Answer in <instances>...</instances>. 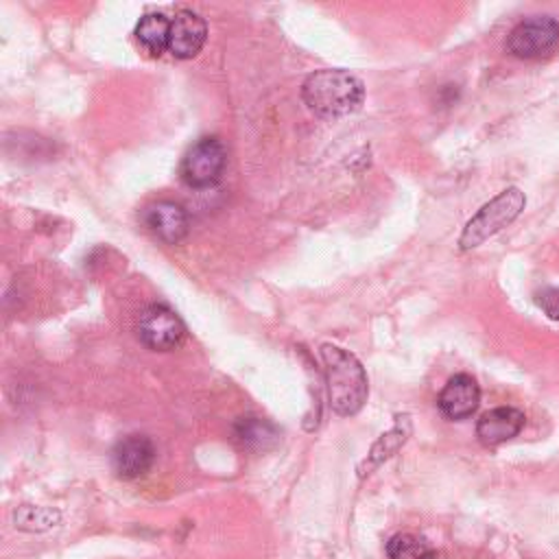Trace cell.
Returning <instances> with one entry per match:
<instances>
[{
	"label": "cell",
	"instance_id": "obj_8",
	"mask_svg": "<svg viewBox=\"0 0 559 559\" xmlns=\"http://www.w3.org/2000/svg\"><path fill=\"white\" fill-rule=\"evenodd\" d=\"M155 461V445L146 435H129L111 450V465L120 478L144 476Z\"/></svg>",
	"mask_w": 559,
	"mask_h": 559
},
{
	"label": "cell",
	"instance_id": "obj_6",
	"mask_svg": "<svg viewBox=\"0 0 559 559\" xmlns=\"http://www.w3.org/2000/svg\"><path fill=\"white\" fill-rule=\"evenodd\" d=\"M138 336L148 349L168 352L183 341L186 325L173 308L164 304H151L140 314Z\"/></svg>",
	"mask_w": 559,
	"mask_h": 559
},
{
	"label": "cell",
	"instance_id": "obj_2",
	"mask_svg": "<svg viewBox=\"0 0 559 559\" xmlns=\"http://www.w3.org/2000/svg\"><path fill=\"white\" fill-rule=\"evenodd\" d=\"M325 371V384H328V400L330 408L336 415H356L362 404L367 402L369 384L367 373L358 358L336 345H321L319 349Z\"/></svg>",
	"mask_w": 559,
	"mask_h": 559
},
{
	"label": "cell",
	"instance_id": "obj_9",
	"mask_svg": "<svg viewBox=\"0 0 559 559\" xmlns=\"http://www.w3.org/2000/svg\"><path fill=\"white\" fill-rule=\"evenodd\" d=\"M205 37H207L205 20L190 9H181L170 20L168 52L177 59H190L197 52H201Z\"/></svg>",
	"mask_w": 559,
	"mask_h": 559
},
{
	"label": "cell",
	"instance_id": "obj_10",
	"mask_svg": "<svg viewBox=\"0 0 559 559\" xmlns=\"http://www.w3.org/2000/svg\"><path fill=\"white\" fill-rule=\"evenodd\" d=\"M144 227L159 240L175 245L188 234V214L175 201H155L142 210Z\"/></svg>",
	"mask_w": 559,
	"mask_h": 559
},
{
	"label": "cell",
	"instance_id": "obj_11",
	"mask_svg": "<svg viewBox=\"0 0 559 559\" xmlns=\"http://www.w3.org/2000/svg\"><path fill=\"white\" fill-rule=\"evenodd\" d=\"M524 419L526 417L520 408H513V406L491 408L485 415H480L476 424V437L487 448L500 445L513 439L515 435H520V430L524 428Z\"/></svg>",
	"mask_w": 559,
	"mask_h": 559
},
{
	"label": "cell",
	"instance_id": "obj_15",
	"mask_svg": "<svg viewBox=\"0 0 559 559\" xmlns=\"http://www.w3.org/2000/svg\"><path fill=\"white\" fill-rule=\"evenodd\" d=\"M236 437L247 443V445H255V448H264L269 445L271 441H275L277 432L271 424L258 419V417H242L238 424H236Z\"/></svg>",
	"mask_w": 559,
	"mask_h": 559
},
{
	"label": "cell",
	"instance_id": "obj_12",
	"mask_svg": "<svg viewBox=\"0 0 559 559\" xmlns=\"http://www.w3.org/2000/svg\"><path fill=\"white\" fill-rule=\"evenodd\" d=\"M168 37L170 20L164 13H146L135 24V39L151 57H159L168 50Z\"/></svg>",
	"mask_w": 559,
	"mask_h": 559
},
{
	"label": "cell",
	"instance_id": "obj_14",
	"mask_svg": "<svg viewBox=\"0 0 559 559\" xmlns=\"http://www.w3.org/2000/svg\"><path fill=\"white\" fill-rule=\"evenodd\" d=\"M400 421L386 432V435H382L380 439H378V443L371 448V454H369V459L365 461V467L367 469H373L376 465H380L384 459H389L404 441H406V437H408V432H411V426L406 424L404 428H402V424L408 419L406 415L404 417H397ZM365 467H360V472H365Z\"/></svg>",
	"mask_w": 559,
	"mask_h": 559
},
{
	"label": "cell",
	"instance_id": "obj_7",
	"mask_svg": "<svg viewBox=\"0 0 559 559\" xmlns=\"http://www.w3.org/2000/svg\"><path fill=\"white\" fill-rule=\"evenodd\" d=\"M480 404V386L469 373L452 376L437 397V406L443 417L452 421L467 419Z\"/></svg>",
	"mask_w": 559,
	"mask_h": 559
},
{
	"label": "cell",
	"instance_id": "obj_3",
	"mask_svg": "<svg viewBox=\"0 0 559 559\" xmlns=\"http://www.w3.org/2000/svg\"><path fill=\"white\" fill-rule=\"evenodd\" d=\"M524 205H526V197L520 188L511 186V188L502 190L491 201H487L465 223V227L461 231V238H459V247L463 251L478 247L480 242H485L487 238L498 234L502 227L513 223L520 216V212L524 210Z\"/></svg>",
	"mask_w": 559,
	"mask_h": 559
},
{
	"label": "cell",
	"instance_id": "obj_13",
	"mask_svg": "<svg viewBox=\"0 0 559 559\" xmlns=\"http://www.w3.org/2000/svg\"><path fill=\"white\" fill-rule=\"evenodd\" d=\"M389 559H437L435 548L413 533H397L386 542Z\"/></svg>",
	"mask_w": 559,
	"mask_h": 559
},
{
	"label": "cell",
	"instance_id": "obj_5",
	"mask_svg": "<svg viewBox=\"0 0 559 559\" xmlns=\"http://www.w3.org/2000/svg\"><path fill=\"white\" fill-rule=\"evenodd\" d=\"M227 162L225 146L218 138H199L181 157L179 175L190 188H210L218 183Z\"/></svg>",
	"mask_w": 559,
	"mask_h": 559
},
{
	"label": "cell",
	"instance_id": "obj_16",
	"mask_svg": "<svg viewBox=\"0 0 559 559\" xmlns=\"http://www.w3.org/2000/svg\"><path fill=\"white\" fill-rule=\"evenodd\" d=\"M535 304L542 308V312L552 319L559 321V288L557 286H548L535 293Z\"/></svg>",
	"mask_w": 559,
	"mask_h": 559
},
{
	"label": "cell",
	"instance_id": "obj_1",
	"mask_svg": "<svg viewBox=\"0 0 559 559\" xmlns=\"http://www.w3.org/2000/svg\"><path fill=\"white\" fill-rule=\"evenodd\" d=\"M301 98L321 118H343L362 105L365 85L345 70H314L301 85Z\"/></svg>",
	"mask_w": 559,
	"mask_h": 559
},
{
	"label": "cell",
	"instance_id": "obj_4",
	"mask_svg": "<svg viewBox=\"0 0 559 559\" xmlns=\"http://www.w3.org/2000/svg\"><path fill=\"white\" fill-rule=\"evenodd\" d=\"M559 46V22L550 15L522 20L507 35V50L518 59H546Z\"/></svg>",
	"mask_w": 559,
	"mask_h": 559
}]
</instances>
